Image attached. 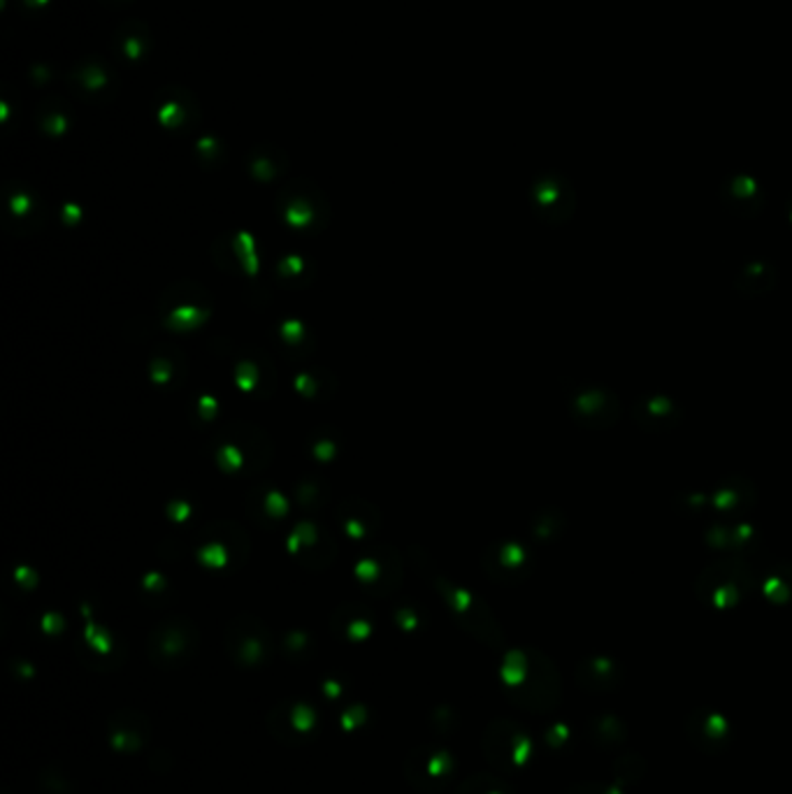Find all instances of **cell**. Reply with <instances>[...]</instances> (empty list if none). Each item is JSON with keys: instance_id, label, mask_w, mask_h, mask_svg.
I'll use <instances>...</instances> for the list:
<instances>
[{"instance_id": "9c48e42d", "label": "cell", "mask_w": 792, "mask_h": 794, "mask_svg": "<svg viewBox=\"0 0 792 794\" xmlns=\"http://www.w3.org/2000/svg\"><path fill=\"white\" fill-rule=\"evenodd\" d=\"M530 563H532L530 551L516 542H504V544L491 546L483 560L488 574L504 583H514V581L524 579L530 571Z\"/></svg>"}, {"instance_id": "4fadbf2b", "label": "cell", "mask_w": 792, "mask_h": 794, "mask_svg": "<svg viewBox=\"0 0 792 794\" xmlns=\"http://www.w3.org/2000/svg\"><path fill=\"white\" fill-rule=\"evenodd\" d=\"M757 588H760L763 597L771 604H792V563L779 560L767 565L763 577L757 579Z\"/></svg>"}, {"instance_id": "8992f818", "label": "cell", "mask_w": 792, "mask_h": 794, "mask_svg": "<svg viewBox=\"0 0 792 794\" xmlns=\"http://www.w3.org/2000/svg\"><path fill=\"white\" fill-rule=\"evenodd\" d=\"M532 739L516 728V724L502 720L491 724L486 739H483V748L486 755L491 757V763L500 765V767H524L530 763L532 757Z\"/></svg>"}, {"instance_id": "6da1fadb", "label": "cell", "mask_w": 792, "mask_h": 794, "mask_svg": "<svg viewBox=\"0 0 792 794\" xmlns=\"http://www.w3.org/2000/svg\"><path fill=\"white\" fill-rule=\"evenodd\" d=\"M502 681L510 697L526 711L549 714L563 700V681L555 665L535 648H518L504 657Z\"/></svg>"}, {"instance_id": "7a4b0ae2", "label": "cell", "mask_w": 792, "mask_h": 794, "mask_svg": "<svg viewBox=\"0 0 792 794\" xmlns=\"http://www.w3.org/2000/svg\"><path fill=\"white\" fill-rule=\"evenodd\" d=\"M757 579L741 557L706 565L697 579V597L716 612L737 609L753 593Z\"/></svg>"}, {"instance_id": "9a60e30c", "label": "cell", "mask_w": 792, "mask_h": 794, "mask_svg": "<svg viewBox=\"0 0 792 794\" xmlns=\"http://www.w3.org/2000/svg\"><path fill=\"white\" fill-rule=\"evenodd\" d=\"M726 200H728V205L741 216H753L763 207V193L755 189V184L751 179L732 181V186L726 191Z\"/></svg>"}, {"instance_id": "e0dca14e", "label": "cell", "mask_w": 792, "mask_h": 794, "mask_svg": "<svg viewBox=\"0 0 792 794\" xmlns=\"http://www.w3.org/2000/svg\"><path fill=\"white\" fill-rule=\"evenodd\" d=\"M187 646H189V639L184 637V632H179V628H167L165 634L154 637V653L161 651L163 655H167V660L175 655H181Z\"/></svg>"}, {"instance_id": "5bb4252c", "label": "cell", "mask_w": 792, "mask_h": 794, "mask_svg": "<svg viewBox=\"0 0 792 794\" xmlns=\"http://www.w3.org/2000/svg\"><path fill=\"white\" fill-rule=\"evenodd\" d=\"M777 283V269L767 261H751L739 269L734 277V289L744 295H765Z\"/></svg>"}, {"instance_id": "ba28073f", "label": "cell", "mask_w": 792, "mask_h": 794, "mask_svg": "<svg viewBox=\"0 0 792 794\" xmlns=\"http://www.w3.org/2000/svg\"><path fill=\"white\" fill-rule=\"evenodd\" d=\"M632 418L639 428H644L646 432H669L681 424L683 412L679 407V402L663 395V393H653V395H642L637 398L632 404Z\"/></svg>"}, {"instance_id": "30bf717a", "label": "cell", "mask_w": 792, "mask_h": 794, "mask_svg": "<svg viewBox=\"0 0 792 794\" xmlns=\"http://www.w3.org/2000/svg\"><path fill=\"white\" fill-rule=\"evenodd\" d=\"M577 685L586 692H595V695H604V692H614L623 683V667L614 660V657L606 655H591L581 660L575 669Z\"/></svg>"}, {"instance_id": "603a6c76", "label": "cell", "mask_w": 792, "mask_h": 794, "mask_svg": "<svg viewBox=\"0 0 792 794\" xmlns=\"http://www.w3.org/2000/svg\"><path fill=\"white\" fill-rule=\"evenodd\" d=\"M788 218H790V224H792V198L788 200Z\"/></svg>"}, {"instance_id": "2e32d148", "label": "cell", "mask_w": 792, "mask_h": 794, "mask_svg": "<svg viewBox=\"0 0 792 794\" xmlns=\"http://www.w3.org/2000/svg\"><path fill=\"white\" fill-rule=\"evenodd\" d=\"M588 734H591L598 746L614 748L626 739V724L614 716H595L588 720Z\"/></svg>"}, {"instance_id": "ac0fdd59", "label": "cell", "mask_w": 792, "mask_h": 794, "mask_svg": "<svg viewBox=\"0 0 792 794\" xmlns=\"http://www.w3.org/2000/svg\"><path fill=\"white\" fill-rule=\"evenodd\" d=\"M284 216L291 226L305 228L314 222V207L302 196H296V198L289 200V205L284 207Z\"/></svg>"}, {"instance_id": "52a82bcc", "label": "cell", "mask_w": 792, "mask_h": 794, "mask_svg": "<svg viewBox=\"0 0 792 794\" xmlns=\"http://www.w3.org/2000/svg\"><path fill=\"white\" fill-rule=\"evenodd\" d=\"M532 205L542 222L551 226H561L569 222L571 214H575V193H571L567 181L558 177H544L535 186Z\"/></svg>"}, {"instance_id": "3957f363", "label": "cell", "mask_w": 792, "mask_h": 794, "mask_svg": "<svg viewBox=\"0 0 792 794\" xmlns=\"http://www.w3.org/2000/svg\"><path fill=\"white\" fill-rule=\"evenodd\" d=\"M567 409L586 430H609L620 418V400L606 386L579 383L567 395Z\"/></svg>"}, {"instance_id": "5b68a950", "label": "cell", "mask_w": 792, "mask_h": 794, "mask_svg": "<svg viewBox=\"0 0 792 794\" xmlns=\"http://www.w3.org/2000/svg\"><path fill=\"white\" fill-rule=\"evenodd\" d=\"M683 730L688 741L704 755L722 753L730 748L734 739L732 722L716 708H695V711H690Z\"/></svg>"}, {"instance_id": "7402d4cb", "label": "cell", "mask_w": 792, "mask_h": 794, "mask_svg": "<svg viewBox=\"0 0 792 794\" xmlns=\"http://www.w3.org/2000/svg\"><path fill=\"white\" fill-rule=\"evenodd\" d=\"M565 794H623L616 785H606V783H577L571 785Z\"/></svg>"}, {"instance_id": "7c38bea8", "label": "cell", "mask_w": 792, "mask_h": 794, "mask_svg": "<svg viewBox=\"0 0 792 794\" xmlns=\"http://www.w3.org/2000/svg\"><path fill=\"white\" fill-rule=\"evenodd\" d=\"M706 546L722 551V553H746L753 551L757 544V530L749 522H734V526H726V522H718L712 526L704 534Z\"/></svg>"}, {"instance_id": "277c9868", "label": "cell", "mask_w": 792, "mask_h": 794, "mask_svg": "<svg viewBox=\"0 0 792 794\" xmlns=\"http://www.w3.org/2000/svg\"><path fill=\"white\" fill-rule=\"evenodd\" d=\"M437 588H440L442 597L447 600L453 614L458 616V620L465 625L467 632L475 634L479 641H483V644H488L491 648H500L504 644L502 628L498 625L495 616L488 612V606L483 602H479L475 595H469L467 590L456 588L442 577H437Z\"/></svg>"}, {"instance_id": "44dd1931", "label": "cell", "mask_w": 792, "mask_h": 794, "mask_svg": "<svg viewBox=\"0 0 792 794\" xmlns=\"http://www.w3.org/2000/svg\"><path fill=\"white\" fill-rule=\"evenodd\" d=\"M77 77L87 79V81H84V89H87V91L91 87H93V91H100V89H105L108 84H110V75L105 71H100V67L96 63L91 67H87V71H77Z\"/></svg>"}, {"instance_id": "8fae6325", "label": "cell", "mask_w": 792, "mask_h": 794, "mask_svg": "<svg viewBox=\"0 0 792 794\" xmlns=\"http://www.w3.org/2000/svg\"><path fill=\"white\" fill-rule=\"evenodd\" d=\"M753 502L755 488L746 477L722 479L709 495V504L718 514H744L751 509Z\"/></svg>"}, {"instance_id": "d6986e66", "label": "cell", "mask_w": 792, "mask_h": 794, "mask_svg": "<svg viewBox=\"0 0 792 794\" xmlns=\"http://www.w3.org/2000/svg\"><path fill=\"white\" fill-rule=\"evenodd\" d=\"M461 794H514L512 787L507 783H502L498 779H491V776H479V779L469 781Z\"/></svg>"}, {"instance_id": "ffe728a7", "label": "cell", "mask_w": 792, "mask_h": 794, "mask_svg": "<svg viewBox=\"0 0 792 794\" xmlns=\"http://www.w3.org/2000/svg\"><path fill=\"white\" fill-rule=\"evenodd\" d=\"M542 522H535V534L539 539H544L546 534H553V532H561L565 528V516L561 512L555 509H549L542 514Z\"/></svg>"}]
</instances>
